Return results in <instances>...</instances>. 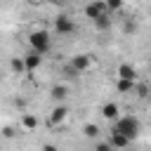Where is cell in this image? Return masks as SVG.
<instances>
[{
  "mask_svg": "<svg viewBox=\"0 0 151 151\" xmlns=\"http://www.w3.org/2000/svg\"><path fill=\"white\" fill-rule=\"evenodd\" d=\"M111 130L125 134V137L132 142V139L139 137V132H142V123H139L137 116H118V118L111 123Z\"/></svg>",
  "mask_w": 151,
  "mask_h": 151,
  "instance_id": "6da1fadb",
  "label": "cell"
},
{
  "mask_svg": "<svg viewBox=\"0 0 151 151\" xmlns=\"http://www.w3.org/2000/svg\"><path fill=\"white\" fill-rule=\"evenodd\" d=\"M28 47L35 50V52H40V54L45 57V54L52 50V35H50L45 28L31 31V33H28Z\"/></svg>",
  "mask_w": 151,
  "mask_h": 151,
  "instance_id": "7a4b0ae2",
  "label": "cell"
},
{
  "mask_svg": "<svg viewBox=\"0 0 151 151\" xmlns=\"http://www.w3.org/2000/svg\"><path fill=\"white\" fill-rule=\"evenodd\" d=\"M76 31H78V26H76V21H73L68 14H59V17L54 19V33H57V35L66 38V35H73Z\"/></svg>",
  "mask_w": 151,
  "mask_h": 151,
  "instance_id": "3957f363",
  "label": "cell"
},
{
  "mask_svg": "<svg viewBox=\"0 0 151 151\" xmlns=\"http://www.w3.org/2000/svg\"><path fill=\"white\" fill-rule=\"evenodd\" d=\"M104 14H109L104 0H90V2L85 5V17H87L90 21H94V19H99V17H104Z\"/></svg>",
  "mask_w": 151,
  "mask_h": 151,
  "instance_id": "277c9868",
  "label": "cell"
},
{
  "mask_svg": "<svg viewBox=\"0 0 151 151\" xmlns=\"http://www.w3.org/2000/svg\"><path fill=\"white\" fill-rule=\"evenodd\" d=\"M24 64H26V73H33V71H38L40 64H42V54L28 47V52L24 54Z\"/></svg>",
  "mask_w": 151,
  "mask_h": 151,
  "instance_id": "5b68a950",
  "label": "cell"
},
{
  "mask_svg": "<svg viewBox=\"0 0 151 151\" xmlns=\"http://www.w3.org/2000/svg\"><path fill=\"white\" fill-rule=\"evenodd\" d=\"M71 68L73 71H78V73H85L90 66H92V57L90 54H76V57H71Z\"/></svg>",
  "mask_w": 151,
  "mask_h": 151,
  "instance_id": "8992f818",
  "label": "cell"
},
{
  "mask_svg": "<svg viewBox=\"0 0 151 151\" xmlns=\"http://www.w3.org/2000/svg\"><path fill=\"white\" fill-rule=\"evenodd\" d=\"M111 146H113V151H123V149H127L132 142L125 137V134H120V132H116V130H111L109 132V139H106Z\"/></svg>",
  "mask_w": 151,
  "mask_h": 151,
  "instance_id": "52a82bcc",
  "label": "cell"
},
{
  "mask_svg": "<svg viewBox=\"0 0 151 151\" xmlns=\"http://www.w3.org/2000/svg\"><path fill=\"white\" fill-rule=\"evenodd\" d=\"M116 78H120V80H137V68L132 66V64H127V61H123V64H118V68H116Z\"/></svg>",
  "mask_w": 151,
  "mask_h": 151,
  "instance_id": "ba28073f",
  "label": "cell"
},
{
  "mask_svg": "<svg viewBox=\"0 0 151 151\" xmlns=\"http://www.w3.org/2000/svg\"><path fill=\"white\" fill-rule=\"evenodd\" d=\"M99 113H101V118H104V120L113 123V120L120 116V106H118L116 101H106V104L101 106V111H99Z\"/></svg>",
  "mask_w": 151,
  "mask_h": 151,
  "instance_id": "9c48e42d",
  "label": "cell"
},
{
  "mask_svg": "<svg viewBox=\"0 0 151 151\" xmlns=\"http://www.w3.org/2000/svg\"><path fill=\"white\" fill-rule=\"evenodd\" d=\"M66 116H68L66 106H54V109L50 111V125H61V123L66 120Z\"/></svg>",
  "mask_w": 151,
  "mask_h": 151,
  "instance_id": "30bf717a",
  "label": "cell"
},
{
  "mask_svg": "<svg viewBox=\"0 0 151 151\" xmlns=\"http://www.w3.org/2000/svg\"><path fill=\"white\" fill-rule=\"evenodd\" d=\"M92 26H94L97 31H109V28L113 26V14L109 12V14L99 17V19H94V21H92Z\"/></svg>",
  "mask_w": 151,
  "mask_h": 151,
  "instance_id": "8fae6325",
  "label": "cell"
},
{
  "mask_svg": "<svg viewBox=\"0 0 151 151\" xmlns=\"http://www.w3.org/2000/svg\"><path fill=\"white\" fill-rule=\"evenodd\" d=\"M9 71H12V73H17V76H26L24 57H12V59H9Z\"/></svg>",
  "mask_w": 151,
  "mask_h": 151,
  "instance_id": "7c38bea8",
  "label": "cell"
},
{
  "mask_svg": "<svg viewBox=\"0 0 151 151\" xmlns=\"http://www.w3.org/2000/svg\"><path fill=\"white\" fill-rule=\"evenodd\" d=\"M50 94H52L54 101H64V99L68 97V90H66V85H54V87L50 90Z\"/></svg>",
  "mask_w": 151,
  "mask_h": 151,
  "instance_id": "4fadbf2b",
  "label": "cell"
},
{
  "mask_svg": "<svg viewBox=\"0 0 151 151\" xmlns=\"http://www.w3.org/2000/svg\"><path fill=\"white\" fill-rule=\"evenodd\" d=\"M21 127H24V130H35V127H38V118H35L33 113H24V116H21Z\"/></svg>",
  "mask_w": 151,
  "mask_h": 151,
  "instance_id": "5bb4252c",
  "label": "cell"
},
{
  "mask_svg": "<svg viewBox=\"0 0 151 151\" xmlns=\"http://www.w3.org/2000/svg\"><path fill=\"white\" fill-rule=\"evenodd\" d=\"M83 134H85L87 139H97V137H99V127H97L94 123H87V125H83Z\"/></svg>",
  "mask_w": 151,
  "mask_h": 151,
  "instance_id": "9a60e30c",
  "label": "cell"
},
{
  "mask_svg": "<svg viewBox=\"0 0 151 151\" xmlns=\"http://www.w3.org/2000/svg\"><path fill=\"white\" fill-rule=\"evenodd\" d=\"M132 87H134V83L132 80H120V78H116V90L118 92H132Z\"/></svg>",
  "mask_w": 151,
  "mask_h": 151,
  "instance_id": "2e32d148",
  "label": "cell"
},
{
  "mask_svg": "<svg viewBox=\"0 0 151 151\" xmlns=\"http://www.w3.org/2000/svg\"><path fill=\"white\" fill-rule=\"evenodd\" d=\"M104 5H106V9H109L111 14H116V12H120V9H123L125 0H104Z\"/></svg>",
  "mask_w": 151,
  "mask_h": 151,
  "instance_id": "e0dca14e",
  "label": "cell"
},
{
  "mask_svg": "<svg viewBox=\"0 0 151 151\" xmlns=\"http://www.w3.org/2000/svg\"><path fill=\"white\" fill-rule=\"evenodd\" d=\"M94 151H113V146L109 142H97L94 144Z\"/></svg>",
  "mask_w": 151,
  "mask_h": 151,
  "instance_id": "ac0fdd59",
  "label": "cell"
},
{
  "mask_svg": "<svg viewBox=\"0 0 151 151\" xmlns=\"http://www.w3.org/2000/svg\"><path fill=\"white\" fill-rule=\"evenodd\" d=\"M14 134H17V132H14V127H12V125H5V127H2V137H7V139H12Z\"/></svg>",
  "mask_w": 151,
  "mask_h": 151,
  "instance_id": "d6986e66",
  "label": "cell"
},
{
  "mask_svg": "<svg viewBox=\"0 0 151 151\" xmlns=\"http://www.w3.org/2000/svg\"><path fill=\"white\" fill-rule=\"evenodd\" d=\"M40 151H59V146H54V144H42Z\"/></svg>",
  "mask_w": 151,
  "mask_h": 151,
  "instance_id": "ffe728a7",
  "label": "cell"
},
{
  "mask_svg": "<svg viewBox=\"0 0 151 151\" xmlns=\"http://www.w3.org/2000/svg\"><path fill=\"white\" fill-rule=\"evenodd\" d=\"M45 2H50V5H64V0H45Z\"/></svg>",
  "mask_w": 151,
  "mask_h": 151,
  "instance_id": "44dd1931",
  "label": "cell"
},
{
  "mask_svg": "<svg viewBox=\"0 0 151 151\" xmlns=\"http://www.w3.org/2000/svg\"><path fill=\"white\" fill-rule=\"evenodd\" d=\"M38 2H42V0H38Z\"/></svg>",
  "mask_w": 151,
  "mask_h": 151,
  "instance_id": "7402d4cb",
  "label": "cell"
}]
</instances>
